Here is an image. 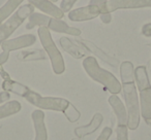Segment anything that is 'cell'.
I'll return each mask as SVG.
<instances>
[{"instance_id":"cell-1","label":"cell","mask_w":151,"mask_h":140,"mask_svg":"<svg viewBox=\"0 0 151 140\" xmlns=\"http://www.w3.org/2000/svg\"><path fill=\"white\" fill-rule=\"evenodd\" d=\"M121 91L123 93L125 107L127 110V128L128 130H137L141 121L140 101L137 90L134 77L121 78Z\"/></svg>"},{"instance_id":"cell-2","label":"cell","mask_w":151,"mask_h":140,"mask_svg":"<svg viewBox=\"0 0 151 140\" xmlns=\"http://www.w3.org/2000/svg\"><path fill=\"white\" fill-rule=\"evenodd\" d=\"M82 65L89 77L103 85L111 94L118 95L121 92V82L116 78L114 74L99 66V62L94 57L87 56L83 60Z\"/></svg>"},{"instance_id":"cell-3","label":"cell","mask_w":151,"mask_h":140,"mask_svg":"<svg viewBox=\"0 0 151 140\" xmlns=\"http://www.w3.org/2000/svg\"><path fill=\"white\" fill-rule=\"evenodd\" d=\"M134 82L139 92L141 115L147 124L151 123V84L145 66L134 68Z\"/></svg>"},{"instance_id":"cell-4","label":"cell","mask_w":151,"mask_h":140,"mask_svg":"<svg viewBox=\"0 0 151 140\" xmlns=\"http://www.w3.org/2000/svg\"><path fill=\"white\" fill-rule=\"evenodd\" d=\"M36 26H38V27L44 26V27L48 28L50 31L67 34V35L71 36H80L82 34V31L79 28L69 26L68 24L63 22L62 20L55 19V18L49 17V16L44 15V14L32 13L28 18V22L26 24L25 28L27 30H31Z\"/></svg>"},{"instance_id":"cell-5","label":"cell","mask_w":151,"mask_h":140,"mask_svg":"<svg viewBox=\"0 0 151 140\" xmlns=\"http://www.w3.org/2000/svg\"><path fill=\"white\" fill-rule=\"evenodd\" d=\"M37 34L38 37H40V43L42 45V48L45 50L47 56L49 57L51 61V65H52V69L54 73L62 74L65 71L64 60H63V57L59 48H57L56 43L53 40L50 30L47 27L40 26L37 29Z\"/></svg>"},{"instance_id":"cell-6","label":"cell","mask_w":151,"mask_h":140,"mask_svg":"<svg viewBox=\"0 0 151 140\" xmlns=\"http://www.w3.org/2000/svg\"><path fill=\"white\" fill-rule=\"evenodd\" d=\"M34 13V6L30 3L20 6L11 17L5 20L2 24H0V46L3 41L7 40L9 36L26 21L29 16Z\"/></svg>"},{"instance_id":"cell-7","label":"cell","mask_w":151,"mask_h":140,"mask_svg":"<svg viewBox=\"0 0 151 140\" xmlns=\"http://www.w3.org/2000/svg\"><path fill=\"white\" fill-rule=\"evenodd\" d=\"M151 9V0H109L101 9L99 19L104 24H110L112 13L118 9Z\"/></svg>"},{"instance_id":"cell-8","label":"cell","mask_w":151,"mask_h":140,"mask_svg":"<svg viewBox=\"0 0 151 140\" xmlns=\"http://www.w3.org/2000/svg\"><path fill=\"white\" fill-rule=\"evenodd\" d=\"M23 98H25L30 104L38 107L40 109H47V110H54V111H63L65 110L69 105V101L64 98L59 97H44L38 93L32 91L31 89H28L26 94Z\"/></svg>"},{"instance_id":"cell-9","label":"cell","mask_w":151,"mask_h":140,"mask_svg":"<svg viewBox=\"0 0 151 140\" xmlns=\"http://www.w3.org/2000/svg\"><path fill=\"white\" fill-rule=\"evenodd\" d=\"M99 15H101V9L99 6L88 4L86 6L70 9L67 17L71 22H84L95 19L99 17Z\"/></svg>"},{"instance_id":"cell-10","label":"cell","mask_w":151,"mask_h":140,"mask_svg":"<svg viewBox=\"0 0 151 140\" xmlns=\"http://www.w3.org/2000/svg\"><path fill=\"white\" fill-rule=\"evenodd\" d=\"M36 41V37L33 34H24L19 37L13 38V39H7L2 42L1 48L5 52H14V50L25 48L28 46H31Z\"/></svg>"},{"instance_id":"cell-11","label":"cell","mask_w":151,"mask_h":140,"mask_svg":"<svg viewBox=\"0 0 151 140\" xmlns=\"http://www.w3.org/2000/svg\"><path fill=\"white\" fill-rule=\"evenodd\" d=\"M75 41L77 42L79 45L82 46L83 48H85V50H86L87 52L89 53V54H92V55H94V56H96L97 58H99L101 61H104L105 63L109 64L110 66L116 67L118 65V63H119L117 59H115V58H113V57L109 56V55H108L106 52H104V50H101V48H99L96 44H94L93 42L89 41V40L78 39V40H75Z\"/></svg>"},{"instance_id":"cell-12","label":"cell","mask_w":151,"mask_h":140,"mask_svg":"<svg viewBox=\"0 0 151 140\" xmlns=\"http://www.w3.org/2000/svg\"><path fill=\"white\" fill-rule=\"evenodd\" d=\"M28 3L34 6V9H40L49 17L61 20L64 18V13L59 6H57L54 2L50 0H28Z\"/></svg>"},{"instance_id":"cell-13","label":"cell","mask_w":151,"mask_h":140,"mask_svg":"<svg viewBox=\"0 0 151 140\" xmlns=\"http://www.w3.org/2000/svg\"><path fill=\"white\" fill-rule=\"evenodd\" d=\"M59 44L64 52H66L75 59H84L87 56H89V53L85 48H83L76 41L71 40L70 38L66 37V36L59 38Z\"/></svg>"},{"instance_id":"cell-14","label":"cell","mask_w":151,"mask_h":140,"mask_svg":"<svg viewBox=\"0 0 151 140\" xmlns=\"http://www.w3.org/2000/svg\"><path fill=\"white\" fill-rule=\"evenodd\" d=\"M103 122H104L103 114L99 112H96V113H94V115L92 117L91 121L89 122L87 125L75 128L73 133H75V135L77 136V137L80 138V139L83 137H86V136L94 133V132L101 126Z\"/></svg>"},{"instance_id":"cell-15","label":"cell","mask_w":151,"mask_h":140,"mask_svg":"<svg viewBox=\"0 0 151 140\" xmlns=\"http://www.w3.org/2000/svg\"><path fill=\"white\" fill-rule=\"evenodd\" d=\"M31 119L33 122L35 138L34 140H48V132H47L46 124H45V113L40 109L32 111Z\"/></svg>"},{"instance_id":"cell-16","label":"cell","mask_w":151,"mask_h":140,"mask_svg":"<svg viewBox=\"0 0 151 140\" xmlns=\"http://www.w3.org/2000/svg\"><path fill=\"white\" fill-rule=\"evenodd\" d=\"M108 102L111 105L116 117H117L118 125H127V110H126L125 105L123 104L122 100L117 95L112 94L108 99Z\"/></svg>"},{"instance_id":"cell-17","label":"cell","mask_w":151,"mask_h":140,"mask_svg":"<svg viewBox=\"0 0 151 140\" xmlns=\"http://www.w3.org/2000/svg\"><path fill=\"white\" fill-rule=\"evenodd\" d=\"M47 54L45 50H21L17 54V59L22 62H30V61H40L46 60Z\"/></svg>"},{"instance_id":"cell-18","label":"cell","mask_w":151,"mask_h":140,"mask_svg":"<svg viewBox=\"0 0 151 140\" xmlns=\"http://www.w3.org/2000/svg\"><path fill=\"white\" fill-rule=\"evenodd\" d=\"M25 0H7L6 2L0 7V24L7 20L23 3Z\"/></svg>"},{"instance_id":"cell-19","label":"cell","mask_w":151,"mask_h":140,"mask_svg":"<svg viewBox=\"0 0 151 140\" xmlns=\"http://www.w3.org/2000/svg\"><path fill=\"white\" fill-rule=\"evenodd\" d=\"M1 87H2L3 91H5V92L14 93V94L21 97H24V95L26 94V92L29 89L27 86L21 84V82H16V80H13L12 78L7 80H3Z\"/></svg>"},{"instance_id":"cell-20","label":"cell","mask_w":151,"mask_h":140,"mask_svg":"<svg viewBox=\"0 0 151 140\" xmlns=\"http://www.w3.org/2000/svg\"><path fill=\"white\" fill-rule=\"evenodd\" d=\"M21 108H22V105L19 101L17 100L7 101L4 104L0 105V119L16 114V113H18L21 110Z\"/></svg>"},{"instance_id":"cell-21","label":"cell","mask_w":151,"mask_h":140,"mask_svg":"<svg viewBox=\"0 0 151 140\" xmlns=\"http://www.w3.org/2000/svg\"><path fill=\"white\" fill-rule=\"evenodd\" d=\"M63 113H64V115L67 119V121L70 122V123H75V122H77L81 117V112L78 110V109L76 108L71 103H69V105L65 108V110L63 111Z\"/></svg>"},{"instance_id":"cell-22","label":"cell","mask_w":151,"mask_h":140,"mask_svg":"<svg viewBox=\"0 0 151 140\" xmlns=\"http://www.w3.org/2000/svg\"><path fill=\"white\" fill-rule=\"evenodd\" d=\"M116 139L128 140V128L126 125H117L116 128Z\"/></svg>"},{"instance_id":"cell-23","label":"cell","mask_w":151,"mask_h":140,"mask_svg":"<svg viewBox=\"0 0 151 140\" xmlns=\"http://www.w3.org/2000/svg\"><path fill=\"white\" fill-rule=\"evenodd\" d=\"M77 2H78V0H61L60 6H59V7L62 9V11L64 14L68 13V11L73 9V6Z\"/></svg>"},{"instance_id":"cell-24","label":"cell","mask_w":151,"mask_h":140,"mask_svg":"<svg viewBox=\"0 0 151 140\" xmlns=\"http://www.w3.org/2000/svg\"><path fill=\"white\" fill-rule=\"evenodd\" d=\"M112 135V129L109 127H106L103 129V131L101 132V134L99 135V137L96 138V140H109V138Z\"/></svg>"},{"instance_id":"cell-25","label":"cell","mask_w":151,"mask_h":140,"mask_svg":"<svg viewBox=\"0 0 151 140\" xmlns=\"http://www.w3.org/2000/svg\"><path fill=\"white\" fill-rule=\"evenodd\" d=\"M141 34L145 37H151V23H147L141 29Z\"/></svg>"},{"instance_id":"cell-26","label":"cell","mask_w":151,"mask_h":140,"mask_svg":"<svg viewBox=\"0 0 151 140\" xmlns=\"http://www.w3.org/2000/svg\"><path fill=\"white\" fill-rule=\"evenodd\" d=\"M109 0H90L89 1V4L90 5H96L99 7V9H101L106 5V3L108 2Z\"/></svg>"},{"instance_id":"cell-27","label":"cell","mask_w":151,"mask_h":140,"mask_svg":"<svg viewBox=\"0 0 151 140\" xmlns=\"http://www.w3.org/2000/svg\"><path fill=\"white\" fill-rule=\"evenodd\" d=\"M9 98H11V93L5 92V91L0 92V104L7 102L9 100Z\"/></svg>"},{"instance_id":"cell-28","label":"cell","mask_w":151,"mask_h":140,"mask_svg":"<svg viewBox=\"0 0 151 140\" xmlns=\"http://www.w3.org/2000/svg\"><path fill=\"white\" fill-rule=\"evenodd\" d=\"M9 58V53L3 50V52L0 54V67L2 66V65L4 64L5 62H7Z\"/></svg>"},{"instance_id":"cell-29","label":"cell","mask_w":151,"mask_h":140,"mask_svg":"<svg viewBox=\"0 0 151 140\" xmlns=\"http://www.w3.org/2000/svg\"><path fill=\"white\" fill-rule=\"evenodd\" d=\"M0 75H1V77L3 78V80H11V76H9V74L7 73L6 71H5L4 69H3V67H2V66L0 67Z\"/></svg>"},{"instance_id":"cell-30","label":"cell","mask_w":151,"mask_h":140,"mask_svg":"<svg viewBox=\"0 0 151 140\" xmlns=\"http://www.w3.org/2000/svg\"><path fill=\"white\" fill-rule=\"evenodd\" d=\"M50 1H52V2H57V1H59V0H50Z\"/></svg>"},{"instance_id":"cell-31","label":"cell","mask_w":151,"mask_h":140,"mask_svg":"<svg viewBox=\"0 0 151 140\" xmlns=\"http://www.w3.org/2000/svg\"><path fill=\"white\" fill-rule=\"evenodd\" d=\"M71 140H80V138H78V137H77V138H73Z\"/></svg>"}]
</instances>
